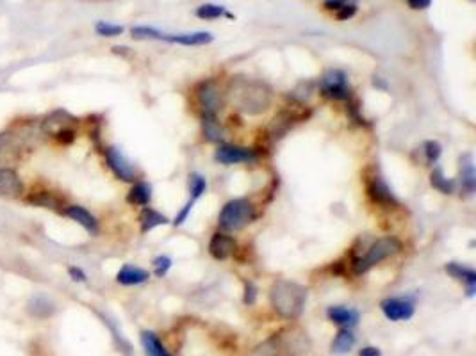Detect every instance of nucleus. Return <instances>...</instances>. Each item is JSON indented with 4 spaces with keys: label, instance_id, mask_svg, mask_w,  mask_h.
I'll use <instances>...</instances> for the list:
<instances>
[{
    "label": "nucleus",
    "instance_id": "nucleus-2",
    "mask_svg": "<svg viewBox=\"0 0 476 356\" xmlns=\"http://www.w3.org/2000/svg\"><path fill=\"white\" fill-rule=\"evenodd\" d=\"M269 301H272L273 310L284 319H296L306 308L307 289L300 283L277 280L269 289Z\"/></svg>",
    "mask_w": 476,
    "mask_h": 356
},
{
    "label": "nucleus",
    "instance_id": "nucleus-40",
    "mask_svg": "<svg viewBox=\"0 0 476 356\" xmlns=\"http://www.w3.org/2000/svg\"><path fill=\"white\" fill-rule=\"evenodd\" d=\"M359 356H382V351L378 348H373V345H366L361 349Z\"/></svg>",
    "mask_w": 476,
    "mask_h": 356
},
{
    "label": "nucleus",
    "instance_id": "nucleus-39",
    "mask_svg": "<svg viewBox=\"0 0 476 356\" xmlns=\"http://www.w3.org/2000/svg\"><path fill=\"white\" fill-rule=\"evenodd\" d=\"M407 4L412 9H426L430 8L431 0H407Z\"/></svg>",
    "mask_w": 476,
    "mask_h": 356
},
{
    "label": "nucleus",
    "instance_id": "nucleus-10",
    "mask_svg": "<svg viewBox=\"0 0 476 356\" xmlns=\"http://www.w3.org/2000/svg\"><path fill=\"white\" fill-rule=\"evenodd\" d=\"M23 182L20 174L11 167L0 166V198H8V200H15V198L23 196Z\"/></svg>",
    "mask_w": 476,
    "mask_h": 356
},
{
    "label": "nucleus",
    "instance_id": "nucleus-27",
    "mask_svg": "<svg viewBox=\"0 0 476 356\" xmlns=\"http://www.w3.org/2000/svg\"><path fill=\"white\" fill-rule=\"evenodd\" d=\"M131 34L134 40H157V41L168 40V34L161 32L159 29H153V27H146V25L132 27Z\"/></svg>",
    "mask_w": 476,
    "mask_h": 356
},
{
    "label": "nucleus",
    "instance_id": "nucleus-17",
    "mask_svg": "<svg viewBox=\"0 0 476 356\" xmlns=\"http://www.w3.org/2000/svg\"><path fill=\"white\" fill-rule=\"evenodd\" d=\"M327 316L332 323L339 324L342 328H354L359 323V312L354 310V308L330 307L327 310Z\"/></svg>",
    "mask_w": 476,
    "mask_h": 356
},
{
    "label": "nucleus",
    "instance_id": "nucleus-26",
    "mask_svg": "<svg viewBox=\"0 0 476 356\" xmlns=\"http://www.w3.org/2000/svg\"><path fill=\"white\" fill-rule=\"evenodd\" d=\"M197 16L202 20H216V18H221V16L234 18L231 13H227V9H225L224 6H218V4H202L200 8H197Z\"/></svg>",
    "mask_w": 476,
    "mask_h": 356
},
{
    "label": "nucleus",
    "instance_id": "nucleus-8",
    "mask_svg": "<svg viewBox=\"0 0 476 356\" xmlns=\"http://www.w3.org/2000/svg\"><path fill=\"white\" fill-rule=\"evenodd\" d=\"M383 316L393 323H400V321H409L416 312L412 301L403 299V297H387L380 303Z\"/></svg>",
    "mask_w": 476,
    "mask_h": 356
},
{
    "label": "nucleus",
    "instance_id": "nucleus-1",
    "mask_svg": "<svg viewBox=\"0 0 476 356\" xmlns=\"http://www.w3.org/2000/svg\"><path fill=\"white\" fill-rule=\"evenodd\" d=\"M228 98L246 114H262L272 105V91L266 84L248 78H236L228 85Z\"/></svg>",
    "mask_w": 476,
    "mask_h": 356
},
{
    "label": "nucleus",
    "instance_id": "nucleus-16",
    "mask_svg": "<svg viewBox=\"0 0 476 356\" xmlns=\"http://www.w3.org/2000/svg\"><path fill=\"white\" fill-rule=\"evenodd\" d=\"M214 36L205 30H198V32H186V34H168V43L184 44V47H202V44L212 43Z\"/></svg>",
    "mask_w": 476,
    "mask_h": 356
},
{
    "label": "nucleus",
    "instance_id": "nucleus-35",
    "mask_svg": "<svg viewBox=\"0 0 476 356\" xmlns=\"http://www.w3.org/2000/svg\"><path fill=\"white\" fill-rule=\"evenodd\" d=\"M193 203H195V200H190L186 205H184V208L179 212V215L175 218V221H173V225H175V227H180V225L186 221L187 215H190V212H191V208H193Z\"/></svg>",
    "mask_w": 476,
    "mask_h": 356
},
{
    "label": "nucleus",
    "instance_id": "nucleus-31",
    "mask_svg": "<svg viewBox=\"0 0 476 356\" xmlns=\"http://www.w3.org/2000/svg\"><path fill=\"white\" fill-rule=\"evenodd\" d=\"M423 148H424V155H426L428 164L437 162V159H439L441 153H443V146H441V143H437V141H426Z\"/></svg>",
    "mask_w": 476,
    "mask_h": 356
},
{
    "label": "nucleus",
    "instance_id": "nucleus-9",
    "mask_svg": "<svg viewBox=\"0 0 476 356\" xmlns=\"http://www.w3.org/2000/svg\"><path fill=\"white\" fill-rule=\"evenodd\" d=\"M214 159L225 166H232V164L239 162H253L257 159V153L250 148H243V146L221 145L216 150Z\"/></svg>",
    "mask_w": 476,
    "mask_h": 356
},
{
    "label": "nucleus",
    "instance_id": "nucleus-28",
    "mask_svg": "<svg viewBox=\"0 0 476 356\" xmlns=\"http://www.w3.org/2000/svg\"><path fill=\"white\" fill-rule=\"evenodd\" d=\"M430 182L431 186L436 187V189L443 194H451L455 189V182L453 180H448V178L444 177L441 167H436V170H434V173H431L430 177Z\"/></svg>",
    "mask_w": 476,
    "mask_h": 356
},
{
    "label": "nucleus",
    "instance_id": "nucleus-12",
    "mask_svg": "<svg viewBox=\"0 0 476 356\" xmlns=\"http://www.w3.org/2000/svg\"><path fill=\"white\" fill-rule=\"evenodd\" d=\"M64 215L81 225L86 232H90L91 235L98 234V221L88 208L81 207V205H68L64 207Z\"/></svg>",
    "mask_w": 476,
    "mask_h": 356
},
{
    "label": "nucleus",
    "instance_id": "nucleus-15",
    "mask_svg": "<svg viewBox=\"0 0 476 356\" xmlns=\"http://www.w3.org/2000/svg\"><path fill=\"white\" fill-rule=\"evenodd\" d=\"M150 275L149 271L141 269V267L136 266H123L118 273H116V282L120 285L132 287V285H141V283L149 282Z\"/></svg>",
    "mask_w": 476,
    "mask_h": 356
},
{
    "label": "nucleus",
    "instance_id": "nucleus-29",
    "mask_svg": "<svg viewBox=\"0 0 476 356\" xmlns=\"http://www.w3.org/2000/svg\"><path fill=\"white\" fill-rule=\"evenodd\" d=\"M190 191H191V200L197 201L202 194L207 191V180L205 177H202L200 173H191L190 174Z\"/></svg>",
    "mask_w": 476,
    "mask_h": 356
},
{
    "label": "nucleus",
    "instance_id": "nucleus-20",
    "mask_svg": "<svg viewBox=\"0 0 476 356\" xmlns=\"http://www.w3.org/2000/svg\"><path fill=\"white\" fill-rule=\"evenodd\" d=\"M168 222H170V219L166 215L150 207H145L141 210V214H139V225H141L143 234H146V232L153 230L157 227H163V225H168Z\"/></svg>",
    "mask_w": 476,
    "mask_h": 356
},
{
    "label": "nucleus",
    "instance_id": "nucleus-4",
    "mask_svg": "<svg viewBox=\"0 0 476 356\" xmlns=\"http://www.w3.org/2000/svg\"><path fill=\"white\" fill-rule=\"evenodd\" d=\"M400 249H402V242H400L396 237H391V235H389V237L376 239V241L371 244V248L368 249V253L364 255V259L355 260L354 263L355 273H357V275H364V273H368L373 266L383 262V260L389 259V256L396 255Z\"/></svg>",
    "mask_w": 476,
    "mask_h": 356
},
{
    "label": "nucleus",
    "instance_id": "nucleus-34",
    "mask_svg": "<svg viewBox=\"0 0 476 356\" xmlns=\"http://www.w3.org/2000/svg\"><path fill=\"white\" fill-rule=\"evenodd\" d=\"M75 136H77V134H75V130L71 129V126H66V129H63L57 134H54V138H56L59 143H63V145H70V143H74Z\"/></svg>",
    "mask_w": 476,
    "mask_h": 356
},
{
    "label": "nucleus",
    "instance_id": "nucleus-14",
    "mask_svg": "<svg viewBox=\"0 0 476 356\" xmlns=\"http://www.w3.org/2000/svg\"><path fill=\"white\" fill-rule=\"evenodd\" d=\"M446 273L453 276L455 280H458V282L465 283V287H468V297L475 296L476 273L472 271L471 267H465V266H462V263L451 262L446 266Z\"/></svg>",
    "mask_w": 476,
    "mask_h": 356
},
{
    "label": "nucleus",
    "instance_id": "nucleus-22",
    "mask_svg": "<svg viewBox=\"0 0 476 356\" xmlns=\"http://www.w3.org/2000/svg\"><path fill=\"white\" fill-rule=\"evenodd\" d=\"M25 201L41 208H52V210L61 208L59 196L56 193H52V191H37V193H33L30 196H27Z\"/></svg>",
    "mask_w": 476,
    "mask_h": 356
},
{
    "label": "nucleus",
    "instance_id": "nucleus-3",
    "mask_svg": "<svg viewBox=\"0 0 476 356\" xmlns=\"http://www.w3.org/2000/svg\"><path fill=\"white\" fill-rule=\"evenodd\" d=\"M255 219V208L253 205L250 203L248 200H243V198H238V200H231L220 212V227L227 232H238L243 230L246 225Z\"/></svg>",
    "mask_w": 476,
    "mask_h": 356
},
{
    "label": "nucleus",
    "instance_id": "nucleus-25",
    "mask_svg": "<svg viewBox=\"0 0 476 356\" xmlns=\"http://www.w3.org/2000/svg\"><path fill=\"white\" fill-rule=\"evenodd\" d=\"M202 129H204V136L207 141L220 143L221 138H224V129H221L220 121L216 119V116L204 114V118H202Z\"/></svg>",
    "mask_w": 476,
    "mask_h": 356
},
{
    "label": "nucleus",
    "instance_id": "nucleus-23",
    "mask_svg": "<svg viewBox=\"0 0 476 356\" xmlns=\"http://www.w3.org/2000/svg\"><path fill=\"white\" fill-rule=\"evenodd\" d=\"M355 342H357V338L352 333L350 328H342V330L337 331L334 342H332V352H335V355H346V352H350L354 349Z\"/></svg>",
    "mask_w": 476,
    "mask_h": 356
},
{
    "label": "nucleus",
    "instance_id": "nucleus-13",
    "mask_svg": "<svg viewBox=\"0 0 476 356\" xmlns=\"http://www.w3.org/2000/svg\"><path fill=\"white\" fill-rule=\"evenodd\" d=\"M368 193H369V196H371V200L376 201V203H380V205H387V207H391V205L398 203V201H396V198H395V194H393V191L389 189V186H387V184L383 182L380 177L369 178V180H368Z\"/></svg>",
    "mask_w": 476,
    "mask_h": 356
},
{
    "label": "nucleus",
    "instance_id": "nucleus-21",
    "mask_svg": "<svg viewBox=\"0 0 476 356\" xmlns=\"http://www.w3.org/2000/svg\"><path fill=\"white\" fill-rule=\"evenodd\" d=\"M460 180L462 187L465 189V193L472 194L476 187V173L475 166H472V157L469 153H465L464 157H460Z\"/></svg>",
    "mask_w": 476,
    "mask_h": 356
},
{
    "label": "nucleus",
    "instance_id": "nucleus-32",
    "mask_svg": "<svg viewBox=\"0 0 476 356\" xmlns=\"http://www.w3.org/2000/svg\"><path fill=\"white\" fill-rule=\"evenodd\" d=\"M171 267V259L170 256H157L153 260V273H156L157 278H163V276L168 275Z\"/></svg>",
    "mask_w": 476,
    "mask_h": 356
},
{
    "label": "nucleus",
    "instance_id": "nucleus-30",
    "mask_svg": "<svg viewBox=\"0 0 476 356\" xmlns=\"http://www.w3.org/2000/svg\"><path fill=\"white\" fill-rule=\"evenodd\" d=\"M95 32L102 37H116L123 32V27L115 25V23H109V22H97V25H95Z\"/></svg>",
    "mask_w": 476,
    "mask_h": 356
},
{
    "label": "nucleus",
    "instance_id": "nucleus-37",
    "mask_svg": "<svg viewBox=\"0 0 476 356\" xmlns=\"http://www.w3.org/2000/svg\"><path fill=\"white\" fill-rule=\"evenodd\" d=\"M68 275H70V278L74 280V282H86L88 280V276H86V273L82 271L81 267H68Z\"/></svg>",
    "mask_w": 476,
    "mask_h": 356
},
{
    "label": "nucleus",
    "instance_id": "nucleus-18",
    "mask_svg": "<svg viewBox=\"0 0 476 356\" xmlns=\"http://www.w3.org/2000/svg\"><path fill=\"white\" fill-rule=\"evenodd\" d=\"M27 312L37 319H47L56 312V304L49 296H33L27 303Z\"/></svg>",
    "mask_w": 476,
    "mask_h": 356
},
{
    "label": "nucleus",
    "instance_id": "nucleus-11",
    "mask_svg": "<svg viewBox=\"0 0 476 356\" xmlns=\"http://www.w3.org/2000/svg\"><path fill=\"white\" fill-rule=\"evenodd\" d=\"M236 251V241L227 234L216 232L209 241V253L212 259L216 260H227L234 255Z\"/></svg>",
    "mask_w": 476,
    "mask_h": 356
},
{
    "label": "nucleus",
    "instance_id": "nucleus-19",
    "mask_svg": "<svg viewBox=\"0 0 476 356\" xmlns=\"http://www.w3.org/2000/svg\"><path fill=\"white\" fill-rule=\"evenodd\" d=\"M141 345L146 356H173L164 348V344L159 340V337L153 331H141Z\"/></svg>",
    "mask_w": 476,
    "mask_h": 356
},
{
    "label": "nucleus",
    "instance_id": "nucleus-7",
    "mask_svg": "<svg viewBox=\"0 0 476 356\" xmlns=\"http://www.w3.org/2000/svg\"><path fill=\"white\" fill-rule=\"evenodd\" d=\"M197 97H198V104H200L204 114L216 116V112L220 111L221 105H224V100H221V91L214 81L202 82L197 89Z\"/></svg>",
    "mask_w": 476,
    "mask_h": 356
},
{
    "label": "nucleus",
    "instance_id": "nucleus-38",
    "mask_svg": "<svg viewBox=\"0 0 476 356\" xmlns=\"http://www.w3.org/2000/svg\"><path fill=\"white\" fill-rule=\"evenodd\" d=\"M346 4H350V0H323V6L330 9V11H337V9H341Z\"/></svg>",
    "mask_w": 476,
    "mask_h": 356
},
{
    "label": "nucleus",
    "instance_id": "nucleus-36",
    "mask_svg": "<svg viewBox=\"0 0 476 356\" xmlns=\"http://www.w3.org/2000/svg\"><path fill=\"white\" fill-rule=\"evenodd\" d=\"M257 299V287L253 285L252 282H248L245 285V303L246 304H253Z\"/></svg>",
    "mask_w": 476,
    "mask_h": 356
},
{
    "label": "nucleus",
    "instance_id": "nucleus-6",
    "mask_svg": "<svg viewBox=\"0 0 476 356\" xmlns=\"http://www.w3.org/2000/svg\"><path fill=\"white\" fill-rule=\"evenodd\" d=\"M104 155L108 166L111 167V171L120 180H123V182H134L136 177H138V171H136L134 164L127 159L116 146H108L104 150Z\"/></svg>",
    "mask_w": 476,
    "mask_h": 356
},
{
    "label": "nucleus",
    "instance_id": "nucleus-24",
    "mask_svg": "<svg viewBox=\"0 0 476 356\" xmlns=\"http://www.w3.org/2000/svg\"><path fill=\"white\" fill-rule=\"evenodd\" d=\"M150 200H152V187L145 182L136 184L127 194V201L131 205H139V207H146Z\"/></svg>",
    "mask_w": 476,
    "mask_h": 356
},
{
    "label": "nucleus",
    "instance_id": "nucleus-33",
    "mask_svg": "<svg viewBox=\"0 0 476 356\" xmlns=\"http://www.w3.org/2000/svg\"><path fill=\"white\" fill-rule=\"evenodd\" d=\"M355 13H357V6L352 4V2H350V4L342 6L341 9H337V11H335V18L341 20V22H346V20L354 18Z\"/></svg>",
    "mask_w": 476,
    "mask_h": 356
},
{
    "label": "nucleus",
    "instance_id": "nucleus-5",
    "mask_svg": "<svg viewBox=\"0 0 476 356\" xmlns=\"http://www.w3.org/2000/svg\"><path fill=\"white\" fill-rule=\"evenodd\" d=\"M321 93L332 100H350L352 89L348 84V77L341 70H328L321 77L320 82Z\"/></svg>",
    "mask_w": 476,
    "mask_h": 356
}]
</instances>
